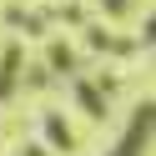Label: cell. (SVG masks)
<instances>
[{
	"label": "cell",
	"mask_w": 156,
	"mask_h": 156,
	"mask_svg": "<svg viewBox=\"0 0 156 156\" xmlns=\"http://www.w3.org/2000/svg\"><path fill=\"white\" fill-rule=\"evenodd\" d=\"M25 156H51V151H41V146H30V151H25Z\"/></svg>",
	"instance_id": "3"
},
{
	"label": "cell",
	"mask_w": 156,
	"mask_h": 156,
	"mask_svg": "<svg viewBox=\"0 0 156 156\" xmlns=\"http://www.w3.org/2000/svg\"><path fill=\"white\" fill-rule=\"evenodd\" d=\"M146 136H151V106H136V116H131V126H126V136L116 141V151L111 156H141L146 151Z\"/></svg>",
	"instance_id": "1"
},
{
	"label": "cell",
	"mask_w": 156,
	"mask_h": 156,
	"mask_svg": "<svg viewBox=\"0 0 156 156\" xmlns=\"http://www.w3.org/2000/svg\"><path fill=\"white\" fill-rule=\"evenodd\" d=\"M45 136H51V146H61V151L76 141V136H71V126H66L61 116H45Z\"/></svg>",
	"instance_id": "2"
}]
</instances>
